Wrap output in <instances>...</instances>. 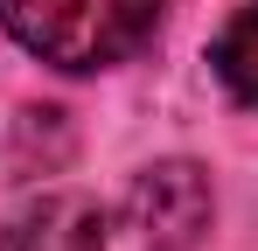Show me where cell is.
I'll list each match as a JSON object with an SVG mask.
<instances>
[{
    "instance_id": "obj_4",
    "label": "cell",
    "mask_w": 258,
    "mask_h": 251,
    "mask_svg": "<svg viewBox=\"0 0 258 251\" xmlns=\"http://www.w3.org/2000/svg\"><path fill=\"white\" fill-rule=\"evenodd\" d=\"M210 70H216V84H223L244 112H258V0H251V7H237V14L216 28Z\"/></svg>"
},
{
    "instance_id": "obj_3",
    "label": "cell",
    "mask_w": 258,
    "mask_h": 251,
    "mask_svg": "<svg viewBox=\"0 0 258 251\" xmlns=\"http://www.w3.org/2000/svg\"><path fill=\"white\" fill-rule=\"evenodd\" d=\"M0 251H105V209L77 189L35 196V203H21L7 216Z\"/></svg>"
},
{
    "instance_id": "obj_2",
    "label": "cell",
    "mask_w": 258,
    "mask_h": 251,
    "mask_svg": "<svg viewBox=\"0 0 258 251\" xmlns=\"http://www.w3.org/2000/svg\"><path fill=\"white\" fill-rule=\"evenodd\" d=\"M210 174L196 161H154L133 174L126 223L140 230L147 251H196L210 237Z\"/></svg>"
},
{
    "instance_id": "obj_1",
    "label": "cell",
    "mask_w": 258,
    "mask_h": 251,
    "mask_svg": "<svg viewBox=\"0 0 258 251\" xmlns=\"http://www.w3.org/2000/svg\"><path fill=\"white\" fill-rule=\"evenodd\" d=\"M168 0H0V28L56 70H112L154 35Z\"/></svg>"
}]
</instances>
